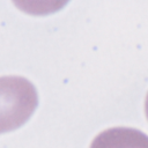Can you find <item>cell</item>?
<instances>
[{
    "label": "cell",
    "mask_w": 148,
    "mask_h": 148,
    "mask_svg": "<svg viewBox=\"0 0 148 148\" xmlns=\"http://www.w3.org/2000/svg\"><path fill=\"white\" fill-rule=\"evenodd\" d=\"M37 104V90L29 80L17 75L0 76V133L23 125Z\"/></svg>",
    "instance_id": "6da1fadb"
},
{
    "label": "cell",
    "mask_w": 148,
    "mask_h": 148,
    "mask_svg": "<svg viewBox=\"0 0 148 148\" xmlns=\"http://www.w3.org/2000/svg\"><path fill=\"white\" fill-rule=\"evenodd\" d=\"M89 148H148V135L132 127H111L98 133Z\"/></svg>",
    "instance_id": "7a4b0ae2"
},
{
    "label": "cell",
    "mask_w": 148,
    "mask_h": 148,
    "mask_svg": "<svg viewBox=\"0 0 148 148\" xmlns=\"http://www.w3.org/2000/svg\"><path fill=\"white\" fill-rule=\"evenodd\" d=\"M145 111H146V117L148 119V92L146 96V101H145Z\"/></svg>",
    "instance_id": "3957f363"
}]
</instances>
